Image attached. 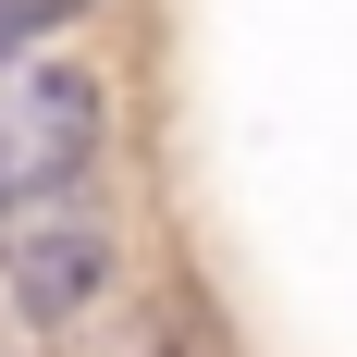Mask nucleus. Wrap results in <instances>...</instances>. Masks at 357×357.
Returning <instances> with one entry per match:
<instances>
[{
    "label": "nucleus",
    "mask_w": 357,
    "mask_h": 357,
    "mask_svg": "<svg viewBox=\"0 0 357 357\" xmlns=\"http://www.w3.org/2000/svg\"><path fill=\"white\" fill-rule=\"evenodd\" d=\"M111 99L86 62H13L0 74V210H62L99 173Z\"/></svg>",
    "instance_id": "nucleus-1"
},
{
    "label": "nucleus",
    "mask_w": 357,
    "mask_h": 357,
    "mask_svg": "<svg viewBox=\"0 0 357 357\" xmlns=\"http://www.w3.org/2000/svg\"><path fill=\"white\" fill-rule=\"evenodd\" d=\"M0 271H13V308L50 333V321H74V308L111 284V234L99 222H37L25 247H0Z\"/></svg>",
    "instance_id": "nucleus-2"
},
{
    "label": "nucleus",
    "mask_w": 357,
    "mask_h": 357,
    "mask_svg": "<svg viewBox=\"0 0 357 357\" xmlns=\"http://www.w3.org/2000/svg\"><path fill=\"white\" fill-rule=\"evenodd\" d=\"M86 0H0V62H25V50H50V37L74 25Z\"/></svg>",
    "instance_id": "nucleus-3"
}]
</instances>
